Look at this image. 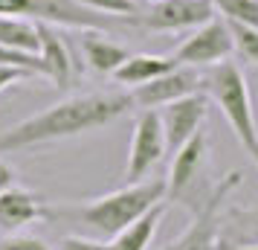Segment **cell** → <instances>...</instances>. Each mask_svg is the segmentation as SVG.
Returning <instances> with one entry per match:
<instances>
[{
  "mask_svg": "<svg viewBox=\"0 0 258 250\" xmlns=\"http://www.w3.org/2000/svg\"><path fill=\"white\" fill-rule=\"evenodd\" d=\"M131 108H134L131 93H84L61 99L58 105H49L9 128H3L0 131V155L41 148V145L107 128L110 122L125 117Z\"/></svg>",
  "mask_w": 258,
  "mask_h": 250,
  "instance_id": "6da1fadb",
  "label": "cell"
},
{
  "mask_svg": "<svg viewBox=\"0 0 258 250\" xmlns=\"http://www.w3.org/2000/svg\"><path fill=\"white\" fill-rule=\"evenodd\" d=\"M165 201V180L163 178H145L140 183H128L122 189H113L107 195L90 198V201L79 204V207H67V210H49L47 218L52 215H67L82 221L84 227L96 230L99 236H116L122 227L137 221L142 213H148L154 204Z\"/></svg>",
  "mask_w": 258,
  "mask_h": 250,
  "instance_id": "7a4b0ae2",
  "label": "cell"
},
{
  "mask_svg": "<svg viewBox=\"0 0 258 250\" xmlns=\"http://www.w3.org/2000/svg\"><path fill=\"white\" fill-rule=\"evenodd\" d=\"M203 87H206V96L221 108L223 119L229 122L238 143L249 148L258 140V125H255V114H252V99H249L244 70L229 59L221 61V64H212V73L203 79Z\"/></svg>",
  "mask_w": 258,
  "mask_h": 250,
  "instance_id": "3957f363",
  "label": "cell"
},
{
  "mask_svg": "<svg viewBox=\"0 0 258 250\" xmlns=\"http://www.w3.org/2000/svg\"><path fill=\"white\" fill-rule=\"evenodd\" d=\"M241 178L244 172L235 169V172H226L215 186H212L209 198L195 207V218L191 224L180 233V236L165 244L163 250H215V238H218V221H221V204L229 198V192L241 186Z\"/></svg>",
  "mask_w": 258,
  "mask_h": 250,
  "instance_id": "277c9868",
  "label": "cell"
},
{
  "mask_svg": "<svg viewBox=\"0 0 258 250\" xmlns=\"http://www.w3.org/2000/svg\"><path fill=\"white\" fill-rule=\"evenodd\" d=\"M215 18L212 0H154L151 9L134 15L131 26L148 32H186Z\"/></svg>",
  "mask_w": 258,
  "mask_h": 250,
  "instance_id": "5b68a950",
  "label": "cell"
},
{
  "mask_svg": "<svg viewBox=\"0 0 258 250\" xmlns=\"http://www.w3.org/2000/svg\"><path fill=\"white\" fill-rule=\"evenodd\" d=\"M165 131L157 111H140L134 119V134H131V152L128 166H125V180L140 183L151 175V169L165 157Z\"/></svg>",
  "mask_w": 258,
  "mask_h": 250,
  "instance_id": "8992f818",
  "label": "cell"
},
{
  "mask_svg": "<svg viewBox=\"0 0 258 250\" xmlns=\"http://www.w3.org/2000/svg\"><path fill=\"white\" fill-rule=\"evenodd\" d=\"M235 41L229 32V24L223 18H212L203 26L191 29V35L174 49L177 64H186V67H212V64H221L232 56Z\"/></svg>",
  "mask_w": 258,
  "mask_h": 250,
  "instance_id": "52a82bcc",
  "label": "cell"
},
{
  "mask_svg": "<svg viewBox=\"0 0 258 250\" xmlns=\"http://www.w3.org/2000/svg\"><path fill=\"white\" fill-rule=\"evenodd\" d=\"M203 87V76L195 67L186 64H177L171 73H165L160 79H154L148 84H140L131 90V102L140 108V111H160L168 102H177L188 93H198Z\"/></svg>",
  "mask_w": 258,
  "mask_h": 250,
  "instance_id": "ba28073f",
  "label": "cell"
},
{
  "mask_svg": "<svg viewBox=\"0 0 258 250\" xmlns=\"http://www.w3.org/2000/svg\"><path fill=\"white\" fill-rule=\"evenodd\" d=\"M157 114H160V122H163V131H165V148L177 152L191 134L200 131L203 119L209 114V96L203 90L188 93L183 99H177V102L163 105Z\"/></svg>",
  "mask_w": 258,
  "mask_h": 250,
  "instance_id": "9c48e42d",
  "label": "cell"
},
{
  "mask_svg": "<svg viewBox=\"0 0 258 250\" xmlns=\"http://www.w3.org/2000/svg\"><path fill=\"white\" fill-rule=\"evenodd\" d=\"M206 152H209V137L203 134V128L198 134H191L174 152L171 166H168V178H165V201H177L188 192L191 180L198 178L200 166L206 160Z\"/></svg>",
  "mask_w": 258,
  "mask_h": 250,
  "instance_id": "30bf717a",
  "label": "cell"
},
{
  "mask_svg": "<svg viewBox=\"0 0 258 250\" xmlns=\"http://www.w3.org/2000/svg\"><path fill=\"white\" fill-rule=\"evenodd\" d=\"M47 213L49 207L41 204L35 192L21 189V186L0 192V233H18L38 218H47Z\"/></svg>",
  "mask_w": 258,
  "mask_h": 250,
  "instance_id": "8fae6325",
  "label": "cell"
},
{
  "mask_svg": "<svg viewBox=\"0 0 258 250\" xmlns=\"http://www.w3.org/2000/svg\"><path fill=\"white\" fill-rule=\"evenodd\" d=\"M38 41H41L38 59L44 64V79H49L55 87H67L73 79V59L67 53V44L47 21H38Z\"/></svg>",
  "mask_w": 258,
  "mask_h": 250,
  "instance_id": "7c38bea8",
  "label": "cell"
},
{
  "mask_svg": "<svg viewBox=\"0 0 258 250\" xmlns=\"http://www.w3.org/2000/svg\"><path fill=\"white\" fill-rule=\"evenodd\" d=\"M168 201L154 204L148 213H142L137 221H131L128 227H122L116 236L107 238L105 250H151V241L157 236V227L163 221Z\"/></svg>",
  "mask_w": 258,
  "mask_h": 250,
  "instance_id": "4fadbf2b",
  "label": "cell"
},
{
  "mask_svg": "<svg viewBox=\"0 0 258 250\" xmlns=\"http://www.w3.org/2000/svg\"><path fill=\"white\" fill-rule=\"evenodd\" d=\"M177 67V59L171 56H148V53H140V56H128V59L119 64V70L113 73V79L125 87H140V84H148L154 79H160L165 73H171Z\"/></svg>",
  "mask_w": 258,
  "mask_h": 250,
  "instance_id": "5bb4252c",
  "label": "cell"
},
{
  "mask_svg": "<svg viewBox=\"0 0 258 250\" xmlns=\"http://www.w3.org/2000/svg\"><path fill=\"white\" fill-rule=\"evenodd\" d=\"M82 53H84V61L90 64V70L102 73V76H113L119 70V64L131 56L122 44L107 41L99 29H84L82 32Z\"/></svg>",
  "mask_w": 258,
  "mask_h": 250,
  "instance_id": "9a60e30c",
  "label": "cell"
},
{
  "mask_svg": "<svg viewBox=\"0 0 258 250\" xmlns=\"http://www.w3.org/2000/svg\"><path fill=\"white\" fill-rule=\"evenodd\" d=\"M0 44L18 53L38 56V21L21 18V15H0Z\"/></svg>",
  "mask_w": 258,
  "mask_h": 250,
  "instance_id": "2e32d148",
  "label": "cell"
},
{
  "mask_svg": "<svg viewBox=\"0 0 258 250\" xmlns=\"http://www.w3.org/2000/svg\"><path fill=\"white\" fill-rule=\"evenodd\" d=\"M212 6L223 15V21L258 26V0H212Z\"/></svg>",
  "mask_w": 258,
  "mask_h": 250,
  "instance_id": "e0dca14e",
  "label": "cell"
},
{
  "mask_svg": "<svg viewBox=\"0 0 258 250\" xmlns=\"http://www.w3.org/2000/svg\"><path fill=\"white\" fill-rule=\"evenodd\" d=\"M229 24V32H232L235 49L244 61H252L258 64V26H246V24H235V21H226Z\"/></svg>",
  "mask_w": 258,
  "mask_h": 250,
  "instance_id": "ac0fdd59",
  "label": "cell"
},
{
  "mask_svg": "<svg viewBox=\"0 0 258 250\" xmlns=\"http://www.w3.org/2000/svg\"><path fill=\"white\" fill-rule=\"evenodd\" d=\"M76 3H82L84 9H90V12L113 15V18L140 15V3H137V0H76Z\"/></svg>",
  "mask_w": 258,
  "mask_h": 250,
  "instance_id": "d6986e66",
  "label": "cell"
},
{
  "mask_svg": "<svg viewBox=\"0 0 258 250\" xmlns=\"http://www.w3.org/2000/svg\"><path fill=\"white\" fill-rule=\"evenodd\" d=\"M0 67H21V70H29L35 76H44V64L38 56H29V53H18V49H9L0 44Z\"/></svg>",
  "mask_w": 258,
  "mask_h": 250,
  "instance_id": "ffe728a7",
  "label": "cell"
},
{
  "mask_svg": "<svg viewBox=\"0 0 258 250\" xmlns=\"http://www.w3.org/2000/svg\"><path fill=\"white\" fill-rule=\"evenodd\" d=\"M0 250H55V247H49L44 238H38V236H18V233H9L6 238H0Z\"/></svg>",
  "mask_w": 258,
  "mask_h": 250,
  "instance_id": "44dd1931",
  "label": "cell"
},
{
  "mask_svg": "<svg viewBox=\"0 0 258 250\" xmlns=\"http://www.w3.org/2000/svg\"><path fill=\"white\" fill-rule=\"evenodd\" d=\"M55 250H105V244L87 236H64L55 244Z\"/></svg>",
  "mask_w": 258,
  "mask_h": 250,
  "instance_id": "7402d4cb",
  "label": "cell"
},
{
  "mask_svg": "<svg viewBox=\"0 0 258 250\" xmlns=\"http://www.w3.org/2000/svg\"><path fill=\"white\" fill-rule=\"evenodd\" d=\"M26 79H35V73L21 70V67H0V90H3V87H9V84L26 82Z\"/></svg>",
  "mask_w": 258,
  "mask_h": 250,
  "instance_id": "603a6c76",
  "label": "cell"
},
{
  "mask_svg": "<svg viewBox=\"0 0 258 250\" xmlns=\"http://www.w3.org/2000/svg\"><path fill=\"white\" fill-rule=\"evenodd\" d=\"M12 186H15V169L9 166V163L0 160V192L12 189Z\"/></svg>",
  "mask_w": 258,
  "mask_h": 250,
  "instance_id": "cb8c5ba5",
  "label": "cell"
},
{
  "mask_svg": "<svg viewBox=\"0 0 258 250\" xmlns=\"http://www.w3.org/2000/svg\"><path fill=\"white\" fill-rule=\"evenodd\" d=\"M246 152H249V157H252V160H255V166H258V140L252 145H249V148H246Z\"/></svg>",
  "mask_w": 258,
  "mask_h": 250,
  "instance_id": "d4e9b609",
  "label": "cell"
},
{
  "mask_svg": "<svg viewBox=\"0 0 258 250\" xmlns=\"http://www.w3.org/2000/svg\"><path fill=\"white\" fill-rule=\"evenodd\" d=\"M244 250H258V244H255V247H244Z\"/></svg>",
  "mask_w": 258,
  "mask_h": 250,
  "instance_id": "484cf974",
  "label": "cell"
}]
</instances>
